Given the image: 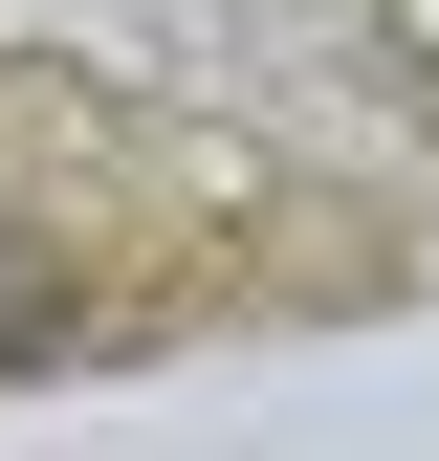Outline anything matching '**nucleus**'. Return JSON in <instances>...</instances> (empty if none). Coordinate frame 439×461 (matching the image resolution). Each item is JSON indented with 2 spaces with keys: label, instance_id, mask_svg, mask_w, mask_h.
<instances>
[{
  "label": "nucleus",
  "instance_id": "nucleus-1",
  "mask_svg": "<svg viewBox=\"0 0 439 461\" xmlns=\"http://www.w3.org/2000/svg\"><path fill=\"white\" fill-rule=\"evenodd\" d=\"M67 330V264H44V220H0V352H44Z\"/></svg>",
  "mask_w": 439,
  "mask_h": 461
}]
</instances>
